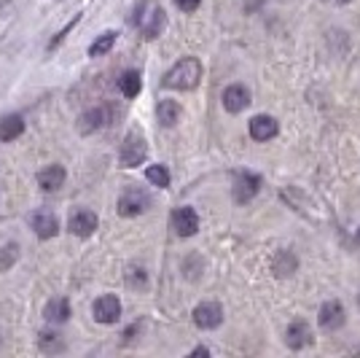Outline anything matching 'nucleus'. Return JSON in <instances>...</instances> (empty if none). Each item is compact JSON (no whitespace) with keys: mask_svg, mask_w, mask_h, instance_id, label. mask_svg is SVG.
<instances>
[{"mask_svg":"<svg viewBox=\"0 0 360 358\" xmlns=\"http://www.w3.org/2000/svg\"><path fill=\"white\" fill-rule=\"evenodd\" d=\"M199 78H202L199 60L196 57H186L164 76V86H170V89H194L199 84Z\"/></svg>","mask_w":360,"mask_h":358,"instance_id":"1","label":"nucleus"},{"mask_svg":"<svg viewBox=\"0 0 360 358\" xmlns=\"http://www.w3.org/2000/svg\"><path fill=\"white\" fill-rule=\"evenodd\" d=\"M145 153H148V146H145V137L140 132H129L124 146H121V165L124 167H138L145 162Z\"/></svg>","mask_w":360,"mask_h":358,"instance_id":"2","label":"nucleus"},{"mask_svg":"<svg viewBox=\"0 0 360 358\" xmlns=\"http://www.w3.org/2000/svg\"><path fill=\"white\" fill-rule=\"evenodd\" d=\"M148 205H151V200H148L145 191H140V188H127L119 197V213L124 219H132V216H140Z\"/></svg>","mask_w":360,"mask_h":358,"instance_id":"3","label":"nucleus"},{"mask_svg":"<svg viewBox=\"0 0 360 358\" xmlns=\"http://www.w3.org/2000/svg\"><path fill=\"white\" fill-rule=\"evenodd\" d=\"M344 321H347V315H344V307L339 299H331L326 305L320 307V312H317V324L323 331H336V329H342Z\"/></svg>","mask_w":360,"mask_h":358,"instance_id":"4","label":"nucleus"},{"mask_svg":"<svg viewBox=\"0 0 360 358\" xmlns=\"http://www.w3.org/2000/svg\"><path fill=\"white\" fill-rule=\"evenodd\" d=\"M92 312H94V321L97 324H116L121 318V302L113 294H105V296H100L94 302Z\"/></svg>","mask_w":360,"mask_h":358,"instance_id":"5","label":"nucleus"},{"mask_svg":"<svg viewBox=\"0 0 360 358\" xmlns=\"http://www.w3.org/2000/svg\"><path fill=\"white\" fill-rule=\"evenodd\" d=\"M172 229H175L180 237L196 235V229H199V216H196V210H194V207H178V210L172 213Z\"/></svg>","mask_w":360,"mask_h":358,"instance_id":"6","label":"nucleus"},{"mask_svg":"<svg viewBox=\"0 0 360 358\" xmlns=\"http://www.w3.org/2000/svg\"><path fill=\"white\" fill-rule=\"evenodd\" d=\"M194 324L199 329H218L223 324V310L218 302H202L194 310Z\"/></svg>","mask_w":360,"mask_h":358,"instance_id":"7","label":"nucleus"},{"mask_svg":"<svg viewBox=\"0 0 360 358\" xmlns=\"http://www.w3.org/2000/svg\"><path fill=\"white\" fill-rule=\"evenodd\" d=\"M247 105H250V92L242 84H231L223 89V108L229 113H240Z\"/></svg>","mask_w":360,"mask_h":358,"instance_id":"8","label":"nucleus"},{"mask_svg":"<svg viewBox=\"0 0 360 358\" xmlns=\"http://www.w3.org/2000/svg\"><path fill=\"white\" fill-rule=\"evenodd\" d=\"M258 188H261V178L253 175V172H242L234 181V200L237 202H250L258 194Z\"/></svg>","mask_w":360,"mask_h":358,"instance_id":"9","label":"nucleus"},{"mask_svg":"<svg viewBox=\"0 0 360 358\" xmlns=\"http://www.w3.org/2000/svg\"><path fill=\"white\" fill-rule=\"evenodd\" d=\"M68 229L75 237H89V235L97 229V216H94L92 210H75V213L70 216Z\"/></svg>","mask_w":360,"mask_h":358,"instance_id":"10","label":"nucleus"},{"mask_svg":"<svg viewBox=\"0 0 360 358\" xmlns=\"http://www.w3.org/2000/svg\"><path fill=\"white\" fill-rule=\"evenodd\" d=\"M135 25H140V27H143L145 38H156V35L164 30L167 17H164V11H161V8H151L145 17H143V14H135Z\"/></svg>","mask_w":360,"mask_h":358,"instance_id":"11","label":"nucleus"},{"mask_svg":"<svg viewBox=\"0 0 360 358\" xmlns=\"http://www.w3.org/2000/svg\"><path fill=\"white\" fill-rule=\"evenodd\" d=\"M309 342H312V329H309V324H304V321H293V324L285 329V345H288L291 350H301Z\"/></svg>","mask_w":360,"mask_h":358,"instance_id":"12","label":"nucleus"},{"mask_svg":"<svg viewBox=\"0 0 360 358\" xmlns=\"http://www.w3.org/2000/svg\"><path fill=\"white\" fill-rule=\"evenodd\" d=\"M277 132H280V127H277V121L272 119V116H253V119H250V137H253V140L266 143V140H272Z\"/></svg>","mask_w":360,"mask_h":358,"instance_id":"13","label":"nucleus"},{"mask_svg":"<svg viewBox=\"0 0 360 358\" xmlns=\"http://www.w3.org/2000/svg\"><path fill=\"white\" fill-rule=\"evenodd\" d=\"M30 226L35 229V235L43 240L54 237L57 232H59V221L54 219L49 210H41V213H35L33 219H30Z\"/></svg>","mask_w":360,"mask_h":358,"instance_id":"14","label":"nucleus"},{"mask_svg":"<svg viewBox=\"0 0 360 358\" xmlns=\"http://www.w3.org/2000/svg\"><path fill=\"white\" fill-rule=\"evenodd\" d=\"M38 184L43 191H57V188L65 184V167L62 165H49L38 172Z\"/></svg>","mask_w":360,"mask_h":358,"instance_id":"15","label":"nucleus"},{"mask_svg":"<svg viewBox=\"0 0 360 358\" xmlns=\"http://www.w3.org/2000/svg\"><path fill=\"white\" fill-rule=\"evenodd\" d=\"M105 121H108V111H105V108H92V111H86L84 116H81V121H78V132H81V135H89V132L105 127Z\"/></svg>","mask_w":360,"mask_h":358,"instance_id":"16","label":"nucleus"},{"mask_svg":"<svg viewBox=\"0 0 360 358\" xmlns=\"http://www.w3.org/2000/svg\"><path fill=\"white\" fill-rule=\"evenodd\" d=\"M43 315H46V321H52V324H62V321H68L70 318V302L68 299H52L46 310H43Z\"/></svg>","mask_w":360,"mask_h":358,"instance_id":"17","label":"nucleus"},{"mask_svg":"<svg viewBox=\"0 0 360 358\" xmlns=\"http://www.w3.org/2000/svg\"><path fill=\"white\" fill-rule=\"evenodd\" d=\"M119 89H121V95L124 97H138L140 95V89H143V81H140V73L138 70H127L124 76L119 78Z\"/></svg>","mask_w":360,"mask_h":358,"instance_id":"18","label":"nucleus"},{"mask_svg":"<svg viewBox=\"0 0 360 358\" xmlns=\"http://www.w3.org/2000/svg\"><path fill=\"white\" fill-rule=\"evenodd\" d=\"M22 132H24V119L17 116V113H14V116H6V119L0 121V140L8 143V140L19 137Z\"/></svg>","mask_w":360,"mask_h":358,"instance_id":"19","label":"nucleus"},{"mask_svg":"<svg viewBox=\"0 0 360 358\" xmlns=\"http://www.w3.org/2000/svg\"><path fill=\"white\" fill-rule=\"evenodd\" d=\"M156 116H159V121H161L164 127H172L175 121L180 119V105L175 100H161L159 108H156Z\"/></svg>","mask_w":360,"mask_h":358,"instance_id":"20","label":"nucleus"},{"mask_svg":"<svg viewBox=\"0 0 360 358\" xmlns=\"http://www.w3.org/2000/svg\"><path fill=\"white\" fill-rule=\"evenodd\" d=\"M296 267H298V261H296V256L291 251H280L275 259V273L280 277H285V275H293L296 273Z\"/></svg>","mask_w":360,"mask_h":358,"instance_id":"21","label":"nucleus"},{"mask_svg":"<svg viewBox=\"0 0 360 358\" xmlns=\"http://www.w3.org/2000/svg\"><path fill=\"white\" fill-rule=\"evenodd\" d=\"M145 178L159 188H167L170 186V170L164 167V165H151L148 170H145Z\"/></svg>","mask_w":360,"mask_h":358,"instance_id":"22","label":"nucleus"},{"mask_svg":"<svg viewBox=\"0 0 360 358\" xmlns=\"http://www.w3.org/2000/svg\"><path fill=\"white\" fill-rule=\"evenodd\" d=\"M113 43H116V33H103L89 46V57H103V54L113 49Z\"/></svg>","mask_w":360,"mask_h":358,"instance_id":"23","label":"nucleus"},{"mask_svg":"<svg viewBox=\"0 0 360 358\" xmlns=\"http://www.w3.org/2000/svg\"><path fill=\"white\" fill-rule=\"evenodd\" d=\"M17 254H19V248L14 245V242H8V245L3 248V254H0V273L11 270V264L17 261Z\"/></svg>","mask_w":360,"mask_h":358,"instance_id":"24","label":"nucleus"},{"mask_svg":"<svg viewBox=\"0 0 360 358\" xmlns=\"http://www.w3.org/2000/svg\"><path fill=\"white\" fill-rule=\"evenodd\" d=\"M41 347L46 350V353H52V350H59L62 347V342L57 334H41Z\"/></svg>","mask_w":360,"mask_h":358,"instance_id":"25","label":"nucleus"},{"mask_svg":"<svg viewBox=\"0 0 360 358\" xmlns=\"http://www.w3.org/2000/svg\"><path fill=\"white\" fill-rule=\"evenodd\" d=\"M199 3H202V0H175V6H178L180 11H189V14L199 8Z\"/></svg>","mask_w":360,"mask_h":358,"instance_id":"26","label":"nucleus"},{"mask_svg":"<svg viewBox=\"0 0 360 358\" xmlns=\"http://www.w3.org/2000/svg\"><path fill=\"white\" fill-rule=\"evenodd\" d=\"M258 3H264V0H250V3H247V6H245V11H253V8H256Z\"/></svg>","mask_w":360,"mask_h":358,"instance_id":"27","label":"nucleus"},{"mask_svg":"<svg viewBox=\"0 0 360 358\" xmlns=\"http://www.w3.org/2000/svg\"><path fill=\"white\" fill-rule=\"evenodd\" d=\"M207 353H210V350H207V347H196V350H194V353H191V356H207Z\"/></svg>","mask_w":360,"mask_h":358,"instance_id":"28","label":"nucleus"},{"mask_svg":"<svg viewBox=\"0 0 360 358\" xmlns=\"http://www.w3.org/2000/svg\"><path fill=\"white\" fill-rule=\"evenodd\" d=\"M331 3H350V0H331Z\"/></svg>","mask_w":360,"mask_h":358,"instance_id":"29","label":"nucleus"},{"mask_svg":"<svg viewBox=\"0 0 360 358\" xmlns=\"http://www.w3.org/2000/svg\"><path fill=\"white\" fill-rule=\"evenodd\" d=\"M358 242H360V229H358Z\"/></svg>","mask_w":360,"mask_h":358,"instance_id":"30","label":"nucleus"},{"mask_svg":"<svg viewBox=\"0 0 360 358\" xmlns=\"http://www.w3.org/2000/svg\"><path fill=\"white\" fill-rule=\"evenodd\" d=\"M358 305H360V294H358Z\"/></svg>","mask_w":360,"mask_h":358,"instance_id":"31","label":"nucleus"}]
</instances>
